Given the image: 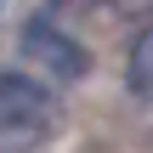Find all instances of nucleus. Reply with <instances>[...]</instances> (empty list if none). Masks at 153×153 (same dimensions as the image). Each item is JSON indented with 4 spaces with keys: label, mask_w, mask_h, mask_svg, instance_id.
<instances>
[{
    "label": "nucleus",
    "mask_w": 153,
    "mask_h": 153,
    "mask_svg": "<svg viewBox=\"0 0 153 153\" xmlns=\"http://www.w3.org/2000/svg\"><path fill=\"white\" fill-rule=\"evenodd\" d=\"M57 125V102L28 74H0V148H34Z\"/></svg>",
    "instance_id": "nucleus-1"
},
{
    "label": "nucleus",
    "mask_w": 153,
    "mask_h": 153,
    "mask_svg": "<svg viewBox=\"0 0 153 153\" xmlns=\"http://www.w3.org/2000/svg\"><path fill=\"white\" fill-rule=\"evenodd\" d=\"M23 62H34V68H40L45 79H57V85L85 79V68H91L85 45H79L68 28H57L51 17H28V23H23Z\"/></svg>",
    "instance_id": "nucleus-2"
},
{
    "label": "nucleus",
    "mask_w": 153,
    "mask_h": 153,
    "mask_svg": "<svg viewBox=\"0 0 153 153\" xmlns=\"http://www.w3.org/2000/svg\"><path fill=\"white\" fill-rule=\"evenodd\" d=\"M125 79L136 97L153 102V23H142V34L131 40V62H125Z\"/></svg>",
    "instance_id": "nucleus-3"
},
{
    "label": "nucleus",
    "mask_w": 153,
    "mask_h": 153,
    "mask_svg": "<svg viewBox=\"0 0 153 153\" xmlns=\"http://www.w3.org/2000/svg\"><path fill=\"white\" fill-rule=\"evenodd\" d=\"M0 11H6V0H0Z\"/></svg>",
    "instance_id": "nucleus-4"
}]
</instances>
